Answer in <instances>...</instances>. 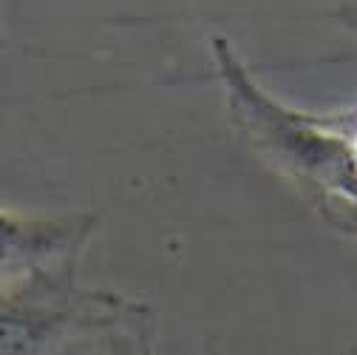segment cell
<instances>
[{
    "label": "cell",
    "mask_w": 357,
    "mask_h": 355,
    "mask_svg": "<svg viewBox=\"0 0 357 355\" xmlns=\"http://www.w3.org/2000/svg\"><path fill=\"white\" fill-rule=\"evenodd\" d=\"M77 264L40 270L0 290V355H49L82 310Z\"/></svg>",
    "instance_id": "cell-2"
},
{
    "label": "cell",
    "mask_w": 357,
    "mask_h": 355,
    "mask_svg": "<svg viewBox=\"0 0 357 355\" xmlns=\"http://www.w3.org/2000/svg\"><path fill=\"white\" fill-rule=\"evenodd\" d=\"M49 355H156V313L142 298L91 290Z\"/></svg>",
    "instance_id": "cell-4"
},
{
    "label": "cell",
    "mask_w": 357,
    "mask_h": 355,
    "mask_svg": "<svg viewBox=\"0 0 357 355\" xmlns=\"http://www.w3.org/2000/svg\"><path fill=\"white\" fill-rule=\"evenodd\" d=\"M210 57L225 94V108L250 145L324 219L357 205V173L349 157L351 111H301L273 97L247 68L225 34L210 37Z\"/></svg>",
    "instance_id": "cell-1"
},
{
    "label": "cell",
    "mask_w": 357,
    "mask_h": 355,
    "mask_svg": "<svg viewBox=\"0 0 357 355\" xmlns=\"http://www.w3.org/2000/svg\"><path fill=\"white\" fill-rule=\"evenodd\" d=\"M332 17L357 37V0H349V3H340L337 9H332Z\"/></svg>",
    "instance_id": "cell-5"
},
{
    "label": "cell",
    "mask_w": 357,
    "mask_h": 355,
    "mask_svg": "<svg viewBox=\"0 0 357 355\" xmlns=\"http://www.w3.org/2000/svg\"><path fill=\"white\" fill-rule=\"evenodd\" d=\"M349 157H351V168L357 173V108H354V119H351V131H349Z\"/></svg>",
    "instance_id": "cell-6"
},
{
    "label": "cell",
    "mask_w": 357,
    "mask_h": 355,
    "mask_svg": "<svg viewBox=\"0 0 357 355\" xmlns=\"http://www.w3.org/2000/svg\"><path fill=\"white\" fill-rule=\"evenodd\" d=\"M100 228V213H20L0 208V290L40 270L77 264Z\"/></svg>",
    "instance_id": "cell-3"
}]
</instances>
